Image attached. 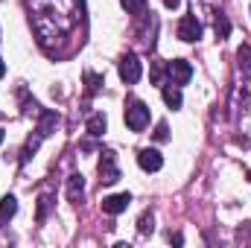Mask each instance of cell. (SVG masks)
<instances>
[{"instance_id":"30bf717a","label":"cell","mask_w":251,"mask_h":248,"mask_svg":"<svg viewBox=\"0 0 251 248\" xmlns=\"http://www.w3.org/2000/svg\"><path fill=\"white\" fill-rule=\"evenodd\" d=\"M59 125V117L53 114V111H41V123H38V137H50L53 134V128Z\"/></svg>"},{"instance_id":"44dd1931","label":"cell","mask_w":251,"mask_h":248,"mask_svg":"<svg viewBox=\"0 0 251 248\" xmlns=\"http://www.w3.org/2000/svg\"><path fill=\"white\" fill-rule=\"evenodd\" d=\"M3 73H6V64L0 62V79H3Z\"/></svg>"},{"instance_id":"8992f818","label":"cell","mask_w":251,"mask_h":248,"mask_svg":"<svg viewBox=\"0 0 251 248\" xmlns=\"http://www.w3.org/2000/svg\"><path fill=\"white\" fill-rule=\"evenodd\" d=\"M167 73H170V79H173L176 85H187L190 79H193V67H190V62H184V59L170 62L167 64Z\"/></svg>"},{"instance_id":"2e32d148","label":"cell","mask_w":251,"mask_h":248,"mask_svg":"<svg viewBox=\"0 0 251 248\" xmlns=\"http://www.w3.org/2000/svg\"><path fill=\"white\" fill-rule=\"evenodd\" d=\"M152 222H155V216H152V213H143L140 222H137V231H140V234H152V228H155Z\"/></svg>"},{"instance_id":"7a4b0ae2","label":"cell","mask_w":251,"mask_h":248,"mask_svg":"<svg viewBox=\"0 0 251 248\" xmlns=\"http://www.w3.org/2000/svg\"><path fill=\"white\" fill-rule=\"evenodd\" d=\"M117 73H120V79L126 85H137L140 76H143V64H140V59L134 53H126L120 59V64H117Z\"/></svg>"},{"instance_id":"3957f363","label":"cell","mask_w":251,"mask_h":248,"mask_svg":"<svg viewBox=\"0 0 251 248\" xmlns=\"http://www.w3.org/2000/svg\"><path fill=\"white\" fill-rule=\"evenodd\" d=\"M100 181L102 184H114V181H120V167H117V158H114V152H102V158H100Z\"/></svg>"},{"instance_id":"4fadbf2b","label":"cell","mask_w":251,"mask_h":248,"mask_svg":"<svg viewBox=\"0 0 251 248\" xmlns=\"http://www.w3.org/2000/svg\"><path fill=\"white\" fill-rule=\"evenodd\" d=\"M213 29H216V38H219V41H225V38L231 35V21L219 12V15H216V24H213Z\"/></svg>"},{"instance_id":"ffe728a7","label":"cell","mask_w":251,"mask_h":248,"mask_svg":"<svg viewBox=\"0 0 251 248\" xmlns=\"http://www.w3.org/2000/svg\"><path fill=\"white\" fill-rule=\"evenodd\" d=\"M164 3H167V6H170V9H176V6H178V3H181V0H164Z\"/></svg>"},{"instance_id":"7402d4cb","label":"cell","mask_w":251,"mask_h":248,"mask_svg":"<svg viewBox=\"0 0 251 248\" xmlns=\"http://www.w3.org/2000/svg\"><path fill=\"white\" fill-rule=\"evenodd\" d=\"M0 143H3V128H0Z\"/></svg>"},{"instance_id":"9a60e30c","label":"cell","mask_w":251,"mask_h":248,"mask_svg":"<svg viewBox=\"0 0 251 248\" xmlns=\"http://www.w3.org/2000/svg\"><path fill=\"white\" fill-rule=\"evenodd\" d=\"M120 3H123V9L128 15H140L146 9V0H120Z\"/></svg>"},{"instance_id":"6da1fadb","label":"cell","mask_w":251,"mask_h":248,"mask_svg":"<svg viewBox=\"0 0 251 248\" xmlns=\"http://www.w3.org/2000/svg\"><path fill=\"white\" fill-rule=\"evenodd\" d=\"M126 125L131 131H143L149 125V105L140 102V99H131L128 108H126Z\"/></svg>"},{"instance_id":"5bb4252c","label":"cell","mask_w":251,"mask_h":248,"mask_svg":"<svg viewBox=\"0 0 251 248\" xmlns=\"http://www.w3.org/2000/svg\"><path fill=\"white\" fill-rule=\"evenodd\" d=\"M85 82H88V94H97V91L105 85V82H102V76H100V73H91V70L85 73Z\"/></svg>"},{"instance_id":"52a82bcc","label":"cell","mask_w":251,"mask_h":248,"mask_svg":"<svg viewBox=\"0 0 251 248\" xmlns=\"http://www.w3.org/2000/svg\"><path fill=\"white\" fill-rule=\"evenodd\" d=\"M128 204H131V196H128V193H114V196H105V198H102V210H105L108 216L123 213Z\"/></svg>"},{"instance_id":"d6986e66","label":"cell","mask_w":251,"mask_h":248,"mask_svg":"<svg viewBox=\"0 0 251 248\" xmlns=\"http://www.w3.org/2000/svg\"><path fill=\"white\" fill-rule=\"evenodd\" d=\"M152 79H155V82H161V79H164V70H161V67H155V70H152Z\"/></svg>"},{"instance_id":"9c48e42d","label":"cell","mask_w":251,"mask_h":248,"mask_svg":"<svg viewBox=\"0 0 251 248\" xmlns=\"http://www.w3.org/2000/svg\"><path fill=\"white\" fill-rule=\"evenodd\" d=\"M85 196V178L79 175V173H73L70 178H67V198L70 201H79Z\"/></svg>"},{"instance_id":"7c38bea8","label":"cell","mask_w":251,"mask_h":248,"mask_svg":"<svg viewBox=\"0 0 251 248\" xmlns=\"http://www.w3.org/2000/svg\"><path fill=\"white\" fill-rule=\"evenodd\" d=\"M105 125H108L105 114H94V117L88 120V134H91V137H102V134H105Z\"/></svg>"},{"instance_id":"277c9868","label":"cell","mask_w":251,"mask_h":248,"mask_svg":"<svg viewBox=\"0 0 251 248\" xmlns=\"http://www.w3.org/2000/svg\"><path fill=\"white\" fill-rule=\"evenodd\" d=\"M178 38L187 41V44H193V41L201 38V24H199L193 15H184V18L178 21Z\"/></svg>"},{"instance_id":"603a6c76","label":"cell","mask_w":251,"mask_h":248,"mask_svg":"<svg viewBox=\"0 0 251 248\" xmlns=\"http://www.w3.org/2000/svg\"><path fill=\"white\" fill-rule=\"evenodd\" d=\"M249 178H251V173H249Z\"/></svg>"},{"instance_id":"e0dca14e","label":"cell","mask_w":251,"mask_h":248,"mask_svg":"<svg viewBox=\"0 0 251 248\" xmlns=\"http://www.w3.org/2000/svg\"><path fill=\"white\" fill-rule=\"evenodd\" d=\"M47 210H50V196H41V198H38V222H44Z\"/></svg>"},{"instance_id":"5b68a950","label":"cell","mask_w":251,"mask_h":248,"mask_svg":"<svg viewBox=\"0 0 251 248\" xmlns=\"http://www.w3.org/2000/svg\"><path fill=\"white\" fill-rule=\"evenodd\" d=\"M137 164H140L143 173H158L164 167V158H161L158 149H140L137 152Z\"/></svg>"},{"instance_id":"ba28073f","label":"cell","mask_w":251,"mask_h":248,"mask_svg":"<svg viewBox=\"0 0 251 248\" xmlns=\"http://www.w3.org/2000/svg\"><path fill=\"white\" fill-rule=\"evenodd\" d=\"M164 102L176 111V108H181V102H184V97H181V85H176V82H170V85H164Z\"/></svg>"},{"instance_id":"8fae6325","label":"cell","mask_w":251,"mask_h":248,"mask_svg":"<svg viewBox=\"0 0 251 248\" xmlns=\"http://www.w3.org/2000/svg\"><path fill=\"white\" fill-rule=\"evenodd\" d=\"M18 213V198L15 196H3L0 198V222H9Z\"/></svg>"},{"instance_id":"ac0fdd59","label":"cell","mask_w":251,"mask_h":248,"mask_svg":"<svg viewBox=\"0 0 251 248\" xmlns=\"http://www.w3.org/2000/svg\"><path fill=\"white\" fill-rule=\"evenodd\" d=\"M170 137V128H167V123H158V128H155V140H167Z\"/></svg>"}]
</instances>
